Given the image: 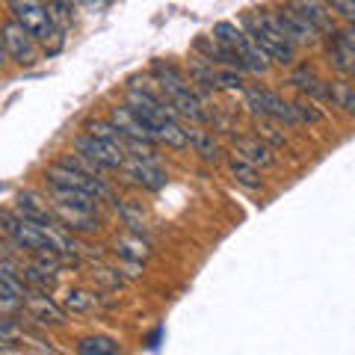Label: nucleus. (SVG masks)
Returning <instances> with one entry per match:
<instances>
[{
	"label": "nucleus",
	"instance_id": "nucleus-1",
	"mask_svg": "<svg viewBox=\"0 0 355 355\" xmlns=\"http://www.w3.org/2000/svg\"><path fill=\"white\" fill-rule=\"evenodd\" d=\"M240 27L249 33V39L263 51V57L270 62L279 65H291L296 60V44L287 36L284 21L279 18V12L266 9V12H246L240 18Z\"/></svg>",
	"mask_w": 355,
	"mask_h": 355
},
{
	"label": "nucleus",
	"instance_id": "nucleus-2",
	"mask_svg": "<svg viewBox=\"0 0 355 355\" xmlns=\"http://www.w3.org/2000/svg\"><path fill=\"white\" fill-rule=\"evenodd\" d=\"M9 12H12V18L21 27L42 42V48L48 53H57L62 48L65 33L53 24L51 9L44 6L42 0H9Z\"/></svg>",
	"mask_w": 355,
	"mask_h": 355
},
{
	"label": "nucleus",
	"instance_id": "nucleus-3",
	"mask_svg": "<svg viewBox=\"0 0 355 355\" xmlns=\"http://www.w3.org/2000/svg\"><path fill=\"white\" fill-rule=\"evenodd\" d=\"M214 36L237 53L249 74H263L266 69H270V60L263 57V51L249 39L246 30H243L240 24H234V21H219V24L214 27Z\"/></svg>",
	"mask_w": 355,
	"mask_h": 355
},
{
	"label": "nucleus",
	"instance_id": "nucleus-4",
	"mask_svg": "<svg viewBox=\"0 0 355 355\" xmlns=\"http://www.w3.org/2000/svg\"><path fill=\"white\" fill-rule=\"evenodd\" d=\"M243 98H246V107L254 119H275L279 125H299L293 104H287L279 92H272V89L246 86L243 89Z\"/></svg>",
	"mask_w": 355,
	"mask_h": 355
},
{
	"label": "nucleus",
	"instance_id": "nucleus-5",
	"mask_svg": "<svg viewBox=\"0 0 355 355\" xmlns=\"http://www.w3.org/2000/svg\"><path fill=\"white\" fill-rule=\"evenodd\" d=\"M0 228H3V234L12 240L18 249H24L30 254L53 252L48 246V237L42 234V225H36V222H30L24 216H18L15 210H0Z\"/></svg>",
	"mask_w": 355,
	"mask_h": 355
},
{
	"label": "nucleus",
	"instance_id": "nucleus-6",
	"mask_svg": "<svg viewBox=\"0 0 355 355\" xmlns=\"http://www.w3.org/2000/svg\"><path fill=\"white\" fill-rule=\"evenodd\" d=\"M44 178H48V184H60V187H71V190H83V193H89V196H95L98 202H107V198H113L110 187L104 184V178L86 175V172L71 169V166H65V163L48 166Z\"/></svg>",
	"mask_w": 355,
	"mask_h": 355
},
{
	"label": "nucleus",
	"instance_id": "nucleus-7",
	"mask_svg": "<svg viewBox=\"0 0 355 355\" xmlns=\"http://www.w3.org/2000/svg\"><path fill=\"white\" fill-rule=\"evenodd\" d=\"M74 151L83 154L86 160H92L98 169H104V172H119L121 166H125V160H128L125 151L113 148L110 142L98 139L95 133H89V130H83V133H77L74 137Z\"/></svg>",
	"mask_w": 355,
	"mask_h": 355
},
{
	"label": "nucleus",
	"instance_id": "nucleus-8",
	"mask_svg": "<svg viewBox=\"0 0 355 355\" xmlns=\"http://www.w3.org/2000/svg\"><path fill=\"white\" fill-rule=\"evenodd\" d=\"M0 36H3L9 60H15L18 65H36L39 62V39L33 36V33H27L15 18L0 27Z\"/></svg>",
	"mask_w": 355,
	"mask_h": 355
},
{
	"label": "nucleus",
	"instance_id": "nucleus-9",
	"mask_svg": "<svg viewBox=\"0 0 355 355\" xmlns=\"http://www.w3.org/2000/svg\"><path fill=\"white\" fill-rule=\"evenodd\" d=\"M110 121L121 130V137L128 139V154L130 151H142V148H151V146H157V137L142 125V121L133 116V110L125 104V107H113L110 110Z\"/></svg>",
	"mask_w": 355,
	"mask_h": 355
},
{
	"label": "nucleus",
	"instance_id": "nucleus-10",
	"mask_svg": "<svg viewBox=\"0 0 355 355\" xmlns=\"http://www.w3.org/2000/svg\"><path fill=\"white\" fill-rule=\"evenodd\" d=\"M121 169H125V175L137 187H142V190H160V187H166V172L160 169L157 163H154V157H139V154H130Z\"/></svg>",
	"mask_w": 355,
	"mask_h": 355
},
{
	"label": "nucleus",
	"instance_id": "nucleus-11",
	"mask_svg": "<svg viewBox=\"0 0 355 355\" xmlns=\"http://www.w3.org/2000/svg\"><path fill=\"white\" fill-rule=\"evenodd\" d=\"M151 74H154V86L160 89V92L169 98V101H178L181 95H187V92H193L190 89V83H187V77L175 69V65H169V62H163V60H157L151 65Z\"/></svg>",
	"mask_w": 355,
	"mask_h": 355
},
{
	"label": "nucleus",
	"instance_id": "nucleus-12",
	"mask_svg": "<svg viewBox=\"0 0 355 355\" xmlns=\"http://www.w3.org/2000/svg\"><path fill=\"white\" fill-rule=\"evenodd\" d=\"M275 12H279V18L284 21V27H287V36L293 39V44L299 48V44H317L320 42V36H323V33H320L314 24H311V21L302 15V12H296V9L287 3L284 9H275Z\"/></svg>",
	"mask_w": 355,
	"mask_h": 355
},
{
	"label": "nucleus",
	"instance_id": "nucleus-13",
	"mask_svg": "<svg viewBox=\"0 0 355 355\" xmlns=\"http://www.w3.org/2000/svg\"><path fill=\"white\" fill-rule=\"evenodd\" d=\"M234 148H237V154L243 160H249L252 166H258V169H272V166L279 163V157H275V148L266 139H261V137H237Z\"/></svg>",
	"mask_w": 355,
	"mask_h": 355
},
{
	"label": "nucleus",
	"instance_id": "nucleus-14",
	"mask_svg": "<svg viewBox=\"0 0 355 355\" xmlns=\"http://www.w3.org/2000/svg\"><path fill=\"white\" fill-rule=\"evenodd\" d=\"M24 308L30 311V317L42 326H62L65 323V311L53 302V299L44 291H33L24 299Z\"/></svg>",
	"mask_w": 355,
	"mask_h": 355
},
{
	"label": "nucleus",
	"instance_id": "nucleus-15",
	"mask_svg": "<svg viewBox=\"0 0 355 355\" xmlns=\"http://www.w3.org/2000/svg\"><path fill=\"white\" fill-rule=\"evenodd\" d=\"M51 207H53L57 219H60L69 231H80V234H92V231H98L95 210L74 207V205H65V202H51Z\"/></svg>",
	"mask_w": 355,
	"mask_h": 355
},
{
	"label": "nucleus",
	"instance_id": "nucleus-16",
	"mask_svg": "<svg viewBox=\"0 0 355 355\" xmlns=\"http://www.w3.org/2000/svg\"><path fill=\"white\" fill-rule=\"evenodd\" d=\"M12 210L18 216L36 222V225H51V222H60L57 214H53V207H48V202H42V198L33 196V193H18Z\"/></svg>",
	"mask_w": 355,
	"mask_h": 355
},
{
	"label": "nucleus",
	"instance_id": "nucleus-17",
	"mask_svg": "<svg viewBox=\"0 0 355 355\" xmlns=\"http://www.w3.org/2000/svg\"><path fill=\"white\" fill-rule=\"evenodd\" d=\"M296 12H302L320 33H335V12L326 0H291Z\"/></svg>",
	"mask_w": 355,
	"mask_h": 355
},
{
	"label": "nucleus",
	"instance_id": "nucleus-18",
	"mask_svg": "<svg viewBox=\"0 0 355 355\" xmlns=\"http://www.w3.org/2000/svg\"><path fill=\"white\" fill-rule=\"evenodd\" d=\"M329 62L335 65L340 74H355V51L347 44V39L340 36V30L331 33V39H329Z\"/></svg>",
	"mask_w": 355,
	"mask_h": 355
},
{
	"label": "nucleus",
	"instance_id": "nucleus-19",
	"mask_svg": "<svg viewBox=\"0 0 355 355\" xmlns=\"http://www.w3.org/2000/svg\"><path fill=\"white\" fill-rule=\"evenodd\" d=\"M228 172L231 178L240 184V187H246V190H261L263 187V178H261V169L258 166H252L249 160H243L240 154H234V157H228Z\"/></svg>",
	"mask_w": 355,
	"mask_h": 355
},
{
	"label": "nucleus",
	"instance_id": "nucleus-20",
	"mask_svg": "<svg viewBox=\"0 0 355 355\" xmlns=\"http://www.w3.org/2000/svg\"><path fill=\"white\" fill-rule=\"evenodd\" d=\"M291 83L302 95H308V98H323V101H329V83L320 80V77L311 71V69H296L293 77H291Z\"/></svg>",
	"mask_w": 355,
	"mask_h": 355
},
{
	"label": "nucleus",
	"instance_id": "nucleus-21",
	"mask_svg": "<svg viewBox=\"0 0 355 355\" xmlns=\"http://www.w3.org/2000/svg\"><path fill=\"white\" fill-rule=\"evenodd\" d=\"M51 190V202H65V205H74V207H86V210H95L98 198L89 196L83 190H71V187H60V184H48Z\"/></svg>",
	"mask_w": 355,
	"mask_h": 355
},
{
	"label": "nucleus",
	"instance_id": "nucleus-22",
	"mask_svg": "<svg viewBox=\"0 0 355 355\" xmlns=\"http://www.w3.org/2000/svg\"><path fill=\"white\" fill-rule=\"evenodd\" d=\"M187 137H190V146L196 148V154L202 160H207V163H219L222 160V148H219V142L210 137V133H205V130H187Z\"/></svg>",
	"mask_w": 355,
	"mask_h": 355
},
{
	"label": "nucleus",
	"instance_id": "nucleus-23",
	"mask_svg": "<svg viewBox=\"0 0 355 355\" xmlns=\"http://www.w3.org/2000/svg\"><path fill=\"white\" fill-rule=\"evenodd\" d=\"M329 101L335 104L340 113L355 116V86H349L347 80H331L329 83Z\"/></svg>",
	"mask_w": 355,
	"mask_h": 355
},
{
	"label": "nucleus",
	"instance_id": "nucleus-24",
	"mask_svg": "<svg viewBox=\"0 0 355 355\" xmlns=\"http://www.w3.org/2000/svg\"><path fill=\"white\" fill-rule=\"evenodd\" d=\"M77 352H80V355H116L119 343L113 338L92 335V338H83L80 343H77Z\"/></svg>",
	"mask_w": 355,
	"mask_h": 355
},
{
	"label": "nucleus",
	"instance_id": "nucleus-25",
	"mask_svg": "<svg viewBox=\"0 0 355 355\" xmlns=\"http://www.w3.org/2000/svg\"><path fill=\"white\" fill-rule=\"evenodd\" d=\"M116 252L125 261H133V263H142V261L148 258V246L139 237H119L116 240Z\"/></svg>",
	"mask_w": 355,
	"mask_h": 355
},
{
	"label": "nucleus",
	"instance_id": "nucleus-26",
	"mask_svg": "<svg viewBox=\"0 0 355 355\" xmlns=\"http://www.w3.org/2000/svg\"><path fill=\"white\" fill-rule=\"evenodd\" d=\"M21 308H24V296L0 279V314H18Z\"/></svg>",
	"mask_w": 355,
	"mask_h": 355
},
{
	"label": "nucleus",
	"instance_id": "nucleus-27",
	"mask_svg": "<svg viewBox=\"0 0 355 355\" xmlns=\"http://www.w3.org/2000/svg\"><path fill=\"white\" fill-rule=\"evenodd\" d=\"M62 305L71 311V314H89L95 308V296L86 293V291H69L62 299Z\"/></svg>",
	"mask_w": 355,
	"mask_h": 355
},
{
	"label": "nucleus",
	"instance_id": "nucleus-28",
	"mask_svg": "<svg viewBox=\"0 0 355 355\" xmlns=\"http://www.w3.org/2000/svg\"><path fill=\"white\" fill-rule=\"evenodd\" d=\"M293 113L299 119V125H320L323 121V110H317V104L311 98H299L293 104Z\"/></svg>",
	"mask_w": 355,
	"mask_h": 355
},
{
	"label": "nucleus",
	"instance_id": "nucleus-29",
	"mask_svg": "<svg viewBox=\"0 0 355 355\" xmlns=\"http://www.w3.org/2000/svg\"><path fill=\"white\" fill-rule=\"evenodd\" d=\"M48 9H51V18H53V24H57L62 33L71 27L74 0H51V3H48Z\"/></svg>",
	"mask_w": 355,
	"mask_h": 355
},
{
	"label": "nucleus",
	"instance_id": "nucleus-30",
	"mask_svg": "<svg viewBox=\"0 0 355 355\" xmlns=\"http://www.w3.org/2000/svg\"><path fill=\"white\" fill-rule=\"evenodd\" d=\"M258 137L270 142L272 148H279L287 142L284 133H279V128H275V119H258Z\"/></svg>",
	"mask_w": 355,
	"mask_h": 355
},
{
	"label": "nucleus",
	"instance_id": "nucleus-31",
	"mask_svg": "<svg viewBox=\"0 0 355 355\" xmlns=\"http://www.w3.org/2000/svg\"><path fill=\"white\" fill-rule=\"evenodd\" d=\"M331 6V12L340 15L347 24H355V0H326Z\"/></svg>",
	"mask_w": 355,
	"mask_h": 355
},
{
	"label": "nucleus",
	"instance_id": "nucleus-32",
	"mask_svg": "<svg viewBox=\"0 0 355 355\" xmlns=\"http://www.w3.org/2000/svg\"><path fill=\"white\" fill-rule=\"evenodd\" d=\"M12 246H15V243H12ZM12 246H9L6 240H0V261H18L15 252H12Z\"/></svg>",
	"mask_w": 355,
	"mask_h": 355
},
{
	"label": "nucleus",
	"instance_id": "nucleus-33",
	"mask_svg": "<svg viewBox=\"0 0 355 355\" xmlns=\"http://www.w3.org/2000/svg\"><path fill=\"white\" fill-rule=\"evenodd\" d=\"M340 36L347 39V44L355 51V24H347V27H343V30H340Z\"/></svg>",
	"mask_w": 355,
	"mask_h": 355
},
{
	"label": "nucleus",
	"instance_id": "nucleus-34",
	"mask_svg": "<svg viewBox=\"0 0 355 355\" xmlns=\"http://www.w3.org/2000/svg\"><path fill=\"white\" fill-rule=\"evenodd\" d=\"M6 60H9V53H6V44H3V36H0V69L6 65Z\"/></svg>",
	"mask_w": 355,
	"mask_h": 355
},
{
	"label": "nucleus",
	"instance_id": "nucleus-35",
	"mask_svg": "<svg viewBox=\"0 0 355 355\" xmlns=\"http://www.w3.org/2000/svg\"><path fill=\"white\" fill-rule=\"evenodd\" d=\"M80 3H86V6H104V3H110V0H80Z\"/></svg>",
	"mask_w": 355,
	"mask_h": 355
}]
</instances>
